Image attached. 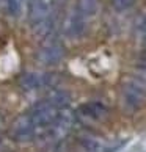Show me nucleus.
<instances>
[{"label":"nucleus","mask_w":146,"mask_h":152,"mask_svg":"<svg viewBox=\"0 0 146 152\" xmlns=\"http://www.w3.org/2000/svg\"><path fill=\"white\" fill-rule=\"evenodd\" d=\"M65 57V47L63 44L57 39L50 38L43 44V47L39 49V52L36 55L38 61L41 64H55Z\"/></svg>","instance_id":"obj_3"},{"label":"nucleus","mask_w":146,"mask_h":152,"mask_svg":"<svg viewBox=\"0 0 146 152\" xmlns=\"http://www.w3.org/2000/svg\"><path fill=\"white\" fill-rule=\"evenodd\" d=\"M19 83L25 91H35V89H43V88H54L57 85V75L27 72V74H24L21 77Z\"/></svg>","instance_id":"obj_2"},{"label":"nucleus","mask_w":146,"mask_h":152,"mask_svg":"<svg viewBox=\"0 0 146 152\" xmlns=\"http://www.w3.org/2000/svg\"><path fill=\"white\" fill-rule=\"evenodd\" d=\"M3 7H7V3H5V0H0V10H2Z\"/></svg>","instance_id":"obj_16"},{"label":"nucleus","mask_w":146,"mask_h":152,"mask_svg":"<svg viewBox=\"0 0 146 152\" xmlns=\"http://www.w3.org/2000/svg\"><path fill=\"white\" fill-rule=\"evenodd\" d=\"M72 124H74V115L72 111H69L68 108H61L60 113H58V118L52 126H54V133L57 135L58 138H63L66 133L71 130Z\"/></svg>","instance_id":"obj_8"},{"label":"nucleus","mask_w":146,"mask_h":152,"mask_svg":"<svg viewBox=\"0 0 146 152\" xmlns=\"http://www.w3.org/2000/svg\"><path fill=\"white\" fill-rule=\"evenodd\" d=\"M60 110L57 107H54L49 100H41L36 105H33V108L30 110V119L33 122V126L36 129L39 127H49L57 121Z\"/></svg>","instance_id":"obj_1"},{"label":"nucleus","mask_w":146,"mask_h":152,"mask_svg":"<svg viewBox=\"0 0 146 152\" xmlns=\"http://www.w3.org/2000/svg\"><path fill=\"white\" fill-rule=\"evenodd\" d=\"M7 10L10 11L11 16H19L22 10V0H5Z\"/></svg>","instance_id":"obj_13"},{"label":"nucleus","mask_w":146,"mask_h":152,"mask_svg":"<svg viewBox=\"0 0 146 152\" xmlns=\"http://www.w3.org/2000/svg\"><path fill=\"white\" fill-rule=\"evenodd\" d=\"M135 0H112V7L116 11H126L127 8H131Z\"/></svg>","instance_id":"obj_14"},{"label":"nucleus","mask_w":146,"mask_h":152,"mask_svg":"<svg viewBox=\"0 0 146 152\" xmlns=\"http://www.w3.org/2000/svg\"><path fill=\"white\" fill-rule=\"evenodd\" d=\"M145 102V91L143 88L135 82H129L123 88V104L126 105L127 110L135 111Z\"/></svg>","instance_id":"obj_4"},{"label":"nucleus","mask_w":146,"mask_h":152,"mask_svg":"<svg viewBox=\"0 0 146 152\" xmlns=\"http://www.w3.org/2000/svg\"><path fill=\"white\" fill-rule=\"evenodd\" d=\"M142 31H143V38H145V41H146V19H145L143 25H142Z\"/></svg>","instance_id":"obj_15"},{"label":"nucleus","mask_w":146,"mask_h":152,"mask_svg":"<svg viewBox=\"0 0 146 152\" xmlns=\"http://www.w3.org/2000/svg\"><path fill=\"white\" fill-rule=\"evenodd\" d=\"M98 8H99V0H77V7H76V10L83 18L94 16Z\"/></svg>","instance_id":"obj_11"},{"label":"nucleus","mask_w":146,"mask_h":152,"mask_svg":"<svg viewBox=\"0 0 146 152\" xmlns=\"http://www.w3.org/2000/svg\"><path fill=\"white\" fill-rule=\"evenodd\" d=\"M65 33L69 38H79L82 36V33L85 31V18L79 13L77 10L71 11L69 16L65 20Z\"/></svg>","instance_id":"obj_7"},{"label":"nucleus","mask_w":146,"mask_h":152,"mask_svg":"<svg viewBox=\"0 0 146 152\" xmlns=\"http://www.w3.org/2000/svg\"><path fill=\"white\" fill-rule=\"evenodd\" d=\"M35 132H36V127L33 126L29 113L16 118V121L13 122V127H11V135L18 141H29V140L35 137Z\"/></svg>","instance_id":"obj_6"},{"label":"nucleus","mask_w":146,"mask_h":152,"mask_svg":"<svg viewBox=\"0 0 146 152\" xmlns=\"http://www.w3.org/2000/svg\"><path fill=\"white\" fill-rule=\"evenodd\" d=\"M80 110L83 111L85 116H88L90 119H94V121H102L109 115L107 107L104 104H101V102H88V104L83 105Z\"/></svg>","instance_id":"obj_9"},{"label":"nucleus","mask_w":146,"mask_h":152,"mask_svg":"<svg viewBox=\"0 0 146 152\" xmlns=\"http://www.w3.org/2000/svg\"><path fill=\"white\" fill-rule=\"evenodd\" d=\"M54 0H29V19L33 24L52 18Z\"/></svg>","instance_id":"obj_5"},{"label":"nucleus","mask_w":146,"mask_h":152,"mask_svg":"<svg viewBox=\"0 0 146 152\" xmlns=\"http://www.w3.org/2000/svg\"><path fill=\"white\" fill-rule=\"evenodd\" d=\"M80 143H82V146H83V148H85L88 152H102V151H104L102 146L99 144V141H96L94 138H90V137L82 138Z\"/></svg>","instance_id":"obj_12"},{"label":"nucleus","mask_w":146,"mask_h":152,"mask_svg":"<svg viewBox=\"0 0 146 152\" xmlns=\"http://www.w3.org/2000/svg\"><path fill=\"white\" fill-rule=\"evenodd\" d=\"M46 100H49L54 107H57L58 110H61V108H66V107L69 105L71 94L68 91H65V89H52V91L49 93Z\"/></svg>","instance_id":"obj_10"}]
</instances>
